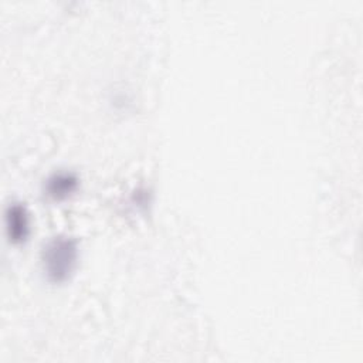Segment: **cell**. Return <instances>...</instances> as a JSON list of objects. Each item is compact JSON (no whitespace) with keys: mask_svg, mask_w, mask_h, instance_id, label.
<instances>
[{"mask_svg":"<svg viewBox=\"0 0 363 363\" xmlns=\"http://www.w3.org/2000/svg\"><path fill=\"white\" fill-rule=\"evenodd\" d=\"M78 245L67 235H57L47 241L41 251V264L50 282L58 284L69 278L77 267Z\"/></svg>","mask_w":363,"mask_h":363,"instance_id":"obj_1","label":"cell"},{"mask_svg":"<svg viewBox=\"0 0 363 363\" xmlns=\"http://www.w3.org/2000/svg\"><path fill=\"white\" fill-rule=\"evenodd\" d=\"M6 227L10 241L18 244L27 240L30 220L27 208L21 203H11L6 210Z\"/></svg>","mask_w":363,"mask_h":363,"instance_id":"obj_2","label":"cell"},{"mask_svg":"<svg viewBox=\"0 0 363 363\" xmlns=\"http://www.w3.org/2000/svg\"><path fill=\"white\" fill-rule=\"evenodd\" d=\"M78 187V179L71 172H58L51 174L44 186L48 197L52 200H64L71 196Z\"/></svg>","mask_w":363,"mask_h":363,"instance_id":"obj_3","label":"cell"}]
</instances>
